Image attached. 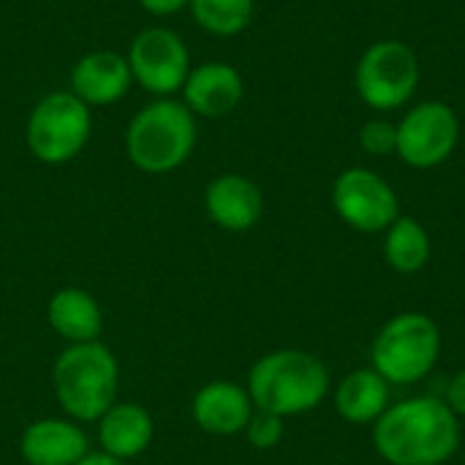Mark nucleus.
Listing matches in <instances>:
<instances>
[{"label": "nucleus", "mask_w": 465, "mask_h": 465, "mask_svg": "<svg viewBox=\"0 0 465 465\" xmlns=\"http://www.w3.org/2000/svg\"><path fill=\"white\" fill-rule=\"evenodd\" d=\"M46 322L68 346L101 341L104 332V311L98 300L79 286H63L52 294L46 305Z\"/></svg>", "instance_id": "obj_17"}, {"label": "nucleus", "mask_w": 465, "mask_h": 465, "mask_svg": "<svg viewBox=\"0 0 465 465\" xmlns=\"http://www.w3.org/2000/svg\"><path fill=\"white\" fill-rule=\"evenodd\" d=\"M256 406L248 390L229 379H215L204 384L191 401V417L199 430L210 436H237L245 433Z\"/></svg>", "instance_id": "obj_11"}, {"label": "nucleus", "mask_w": 465, "mask_h": 465, "mask_svg": "<svg viewBox=\"0 0 465 465\" xmlns=\"http://www.w3.org/2000/svg\"><path fill=\"white\" fill-rule=\"evenodd\" d=\"M360 144L371 155H392L398 150V125L387 120H371L360 131Z\"/></svg>", "instance_id": "obj_22"}, {"label": "nucleus", "mask_w": 465, "mask_h": 465, "mask_svg": "<svg viewBox=\"0 0 465 465\" xmlns=\"http://www.w3.org/2000/svg\"><path fill=\"white\" fill-rule=\"evenodd\" d=\"M95 425H98L101 452L123 463L144 455L155 436L153 414L139 403H114Z\"/></svg>", "instance_id": "obj_16"}, {"label": "nucleus", "mask_w": 465, "mask_h": 465, "mask_svg": "<svg viewBox=\"0 0 465 465\" xmlns=\"http://www.w3.org/2000/svg\"><path fill=\"white\" fill-rule=\"evenodd\" d=\"M204 210L218 229L240 234V232L253 229L262 221L264 196H262V188L251 177L226 172L210 180L204 191Z\"/></svg>", "instance_id": "obj_12"}, {"label": "nucleus", "mask_w": 465, "mask_h": 465, "mask_svg": "<svg viewBox=\"0 0 465 465\" xmlns=\"http://www.w3.org/2000/svg\"><path fill=\"white\" fill-rule=\"evenodd\" d=\"M441 357L439 324L417 311L392 316L371 343V368L390 387H409L428 379Z\"/></svg>", "instance_id": "obj_5"}, {"label": "nucleus", "mask_w": 465, "mask_h": 465, "mask_svg": "<svg viewBox=\"0 0 465 465\" xmlns=\"http://www.w3.org/2000/svg\"><path fill=\"white\" fill-rule=\"evenodd\" d=\"M283 420L281 417H275V414H267V411H253V417H251V422H248V428H245V439H248V444L253 447V450H262V452H267V450H275L281 441H283Z\"/></svg>", "instance_id": "obj_21"}, {"label": "nucleus", "mask_w": 465, "mask_h": 465, "mask_svg": "<svg viewBox=\"0 0 465 465\" xmlns=\"http://www.w3.org/2000/svg\"><path fill=\"white\" fill-rule=\"evenodd\" d=\"M125 60L131 65L134 82L155 98H172L180 93L193 68L183 35L169 27L139 30L128 46Z\"/></svg>", "instance_id": "obj_8"}, {"label": "nucleus", "mask_w": 465, "mask_h": 465, "mask_svg": "<svg viewBox=\"0 0 465 465\" xmlns=\"http://www.w3.org/2000/svg\"><path fill=\"white\" fill-rule=\"evenodd\" d=\"M76 465H128V463H123V460H117V458H112V455H106V452H101V450H98V452H93V450H90V452H87V455H84V458H82Z\"/></svg>", "instance_id": "obj_25"}, {"label": "nucleus", "mask_w": 465, "mask_h": 465, "mask_svg": "<svg viewBox=\"0 0 465 465\" xmlns=\"http://www.w3.org/2000/svg\"><path fill=\"white\" fill-rule=\"evenodd\" d=\"M460 120L444 101H422L398 123V155L411 169L441 166L458 147Z\"/></svg>", "instance_id": "obj_9"}, {"label": "nucleus", "mask_w": 465, "mask_h": 465, "mask_svg": "<svg viewBox=\"0 0 465 465\" xmlns=\"http://www.w3.org/2000/svg\"><path fill=\"white\" fill-rule=\"evenodd\" d=\"M390 384L373 368L346 373L335 390V411L349 425H373L392 403Z\"/></svg>", "instance_id": "obj_18"}, {"label": "nucleus", "mask_w": 465, "mask_h": 465, "mask_svg": "<svg viewBox=\"0 0 465 465\" xmlns=\"http://www.w3.org/2000/svg\"><path fill=\"white\" fill-rule=\"evenodd\" d=\"M332 207L343 223L362 234L387 232L401 215L395 188L373 169H346L332 185Z\"/></svg>", "instance_id": "obj_10"}, {"label": "nucleus", "mask_w": 465, "mask_h": 465, "mask_svg": "<svg viewBox=\"0 0 465 465\" xmlns=\"http://www.w3.org/2000/svg\"><path fill=\"white\" fill-rule=\"evenodd\" d=\"M191 0H139V5L153 14V16H169V14H177L183 8H188Z\"/></svg>", "instance_id": "obj_24"}, {"label": "nucleus", "mask_w": 465, "mask_h": 465, "mask_svg": "<svg viewBox=\"0 0 465 465\" xmlns=\"http://www.w3.org/2000/svg\"><path fill=\"white\" fill-rule=\"evenodd\" d=\"M373 450L390 465H444L460 450V420L436 395L392 403L373 422Z\"/></svg>", "instance_id": "obj_1"}, {"label": "nucleus", "mask_w": 465, "mask_h": 465, "mask_svg": "<svg viewBox=\"0 0 465 465\" xmlns=\"http://www.w3.org/2000/svg\"><path fill=\"white\" fill-rule=\"evenodd\" d=\"M253 0H191L193 22L213 35H237L253 19Z\"/></svg>", "instance_id": "obj_20"}, {"label": "nucleus", "mask_w": 465, "mask_h": 465, "mask_svg": "<svg viewBox=\"0 0 465 465\" xmlns=\"http://www.w3.org/2000/svg\"><path fill=\"white\" fill-rule=\"evenodd\" d=\"M444 403L455 411V417L460 420L465 417V368L458 371L450 384H447V392H444Z\"/></svg>", "instance_id": "obj_23"}, {"label": "nucleus", "mask_w": 465, "mask_h": 465, "mask_svg": "<svg viewBox=\"0 0 465 465\" xmlns=\"http://www.w3.org/2000/svg\"><path fill=\"white\" fill-rule=\"evenodd\" d=\"M90 134V106L82 104L71 90H54L33 106L25 128V142L35 161L46 166H60L74 161L87 147Z\"/></svg>", "instance_id": "obj_6"}, {"label": "nucleus", "mask_w": 465, "mask_h": 465, "mask_svg": "<svg viewBox=\"0 0 465 465\" xmlns=\"http://www.w3.org/2000/svg\"><path fill=\"white\" fill-rule=\"evenodd\" d=\"M196 114L177 98L144 104L125 128V155L144 174H169L196 150Z\"/></svg>", "instance_id": "obj_4"}, {"label": "nucleus", "mask_w": 465, "mask_h": 465, "mask_svg": "<svg viewBox=\"0 0 465 465\" xmlns=\"http://www.w3.org/2000/svg\"><path fill=\"white\" fill-rule=\"evenodd\" d=\"M384 259L401 275H414L425 270V264L430 262L428 229L411 215H398L395 223L384 232Z\"/></svg>", "instance_id": "obj_19"}, {"label": "nucleus", "mask_w": 465, "mask_h": 465, "mask_svg": "<svg viewBox=\"0 0 465 465\" xmlns=\"http://www.w3.org/2000/svg\"><path fill=\"white\" fill-rule=\"evenodd\" d=\"M357 93L379 112H392L411 101L420 84V60L403 41H376L357 63Z\"/></svg>", "instance_id": "obj_7"}, {"label": "nucleus", "mask_w": 465, "mask_h": 465, "mask_svg": "<svg viewBox=\"0 0 465 465\" xmlns=\"http://www.w3.org/2000/svg\"><path fill=\"white\" fill-rule=\"evenodd\" d=\"M87 452V433L68 417L35 420L19 439V455L27 465H76Z\"/></svg>", "instance_id": "obj_13"}, {"label": "nucleus", "mask_w": 465, "mask_h": 465, "mask_svg": "<svg viewBox=\"0 0 465 465\" xmlns=\"http://www.w3.org/2000/svg\"><path fill=\"white\" fill-rule=\"evenodd\" d=\"M183 104L196 117H223L234 112L245 95L242 74L221 60H207L191 68L183 84Z\"/></svg>", "instance_id": "obj_14"}, {"label": "nucleus", "mask_w": 465, "mask_h": 465, "mask_svg": "<svg viewBox=\"0 0 465 465\" xmlns=\"http://www.w3.org/2000/svg\"><path fill=\"white\" fill-rule=\"evenodd\" d=\"M52 390L68 420L98 422L117 403V357L101 341L65 346L52 365Z\"/></svg>", "instance_id": "obj_3"}, {"label": "nucleus", "mask_w": 465, "mask_h": 465, "mask_svg": "<svg viewBox=\"0 0 465 465\" xmlns=\"http://www.w3.org/2000/svg\"><path fill=\"white\" fill-rule=\"evenodd\" d=\"M245 390L259 411L281 420L300 417L319 409L330 395V371L311 351L278 349L251 365Z\"/></svg>", "instance_id": "obj_2"}, {"label": "nucleus", "mask_w": 465, "mask_h": 465, "mask_svg": "<svg viewBox=\"0 0 465 465\" xmlns=\"http://www.w3.org/2000/svg\"><path fill=\"white\" fill-rule=\"evenodd\" d=\"M131 82L134 76L125 54L106 49L82 54L71 68V93L90 109L117 104L131 90Z\"/></svg>", "instance_id": "obj_15"}]
</instances>
